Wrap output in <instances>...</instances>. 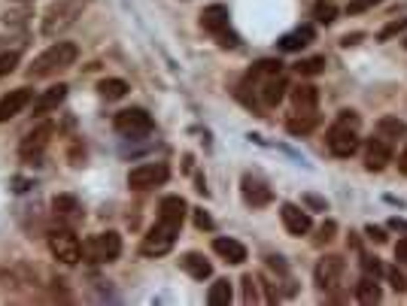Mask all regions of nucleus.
<instances>
[{"mask_svg": "<svg viewBox=\"0 0 407 306\" xmlns=\"http://www.w3.org/2000/svg\"><path fill=\"white\" fill-rule=\"evenodd\" d=\"M325 143H328V152H332L334 158H353L359 148V116L356 112L343 109L341 116L334 118V125L328 128Z\"/></svg>", "mask_w": 407, "mask_h": 306, "instance_id": "obj_1", "label": "nucleus"}, {"mask_svg": "<svg viewBox=\"0 0 407 306\" xmlns=\"http://www.w3.org/2000/svg\"><path fill=\"white\" fill-rule=\"evenodd\" d=\"M76 58H80V49L73 43H55L43 55L34 58V64L28 67V76L31 79H49V76H58L64 70H71L76 64Z\"/></svg>", "mask_w": 407, "mask_h": 306, "instance_id": "obj_2", "label": "nucleus"}, {"mask_svg": "<svg viewBox=\"0 0 407 306\" xmlns=\"http://www.w3.org/2000/svg\"><path fill=\"white\" fill-rule=\"evenodd\" d=\"M85 6H89V0H55V3L43 13V24H40L43 37H58L61 31H67L82 15Z\"/></svg>", "mask_w": 407, "mask_h": 306, "instance_id": "obj_3", "label": "nucleus"}, {"mask_svg": "<svg viewBox=\"0 0 407 306\" xmlns=\"http://www.w3.org/2000/svg\"><path fill=\"white\" fill-rule=\"evenodd\" d=\"M177 234H179V224H170V222H155L149 231H146V237L140 243V252L149 258H161L168 255V252L173 249V243H177Z\"/></svg>", "mask_w": 407, "mask_h": 306, "instance_id": "obj_4", "label": "nucleus"}, {"mask_svg": "<svg viewBox=\"0 0 407 306\" xmlns=\"http://www.w3.org/2000/svg\"><path fill=\"white\" fill-rule=\"evenodd\" d=\"M122 255V237L116 231H107V234H98L91 237L89 243H82V258L94 261V264H110Z\"/></svg>", "mask_w": 407, "mask_h": 306, "instance_id": "obj_5", "label": "nucleus"}, {"mask_svg": "<svg viewBox=\"0 0 407 306\" xmlns=\"http://www.w3.org/2000/svg\"><path fill=\"white\" fill-rule=\"evenodd\" d=\"M49 252L55 261H61V264L73 267L82 261V243L76 240L73 231H55L49 234Z\"/></svg>", "mask_w": 407, "mask_h": 306, "instance_id": "obj_6", "label": "nucleus"}, {"mask_svg": "<svg viewBox=\"0 0 407 306\" xmlns=\"http://www.w3.org/2000/svg\"><path fill=\"white\" fill-rule=\"evenodd\" d=\"M112 128L119 130L122 137H146L152 134V116L146 109H122L116 118H112Z\"/></svg>", "mask_w": 407, "mask_h": 306, "instance_id": "obj_7", "label": "nucleus"}, {"mask_svg": "<svg viewBox=\"0 0 407 306\" xmlns=\"http://www.w3.org/2000/svg\"><path fill=\"white\" fill-rule=\"evenodd\" d=\"M170 176L168 164H137V167L128 173V185L134 191H146V188H155V185H164Z\"/></svg>", "mask_w": 407, "mask_h": 306, "instance_id": "obj_8", "label": "nucleus"}, {"mask_svg": "<svg viewBox=\"0 0 407 306\" xmlns=\"http://www.w3.org/2000/svg\"><path fill=\"white\" fill-rule=\"evenodd\" d=\"M343 273H346L343 258L341 255H325V258H319V264L313 270V279L323 291H334V288L343 282Z\"/></svg>", "mask_w": 407, "mask_h": 306, "instance_id": "obj_9", "label": "nucleus"}, {"mask_svg": "<svg viewBox=\"0 0 407 306\" xmlns=\"http://www.w3.org/2000/svg\"><path fill=\"white\" fill-rule=\"evenodd\" d=\"M52 134H55V125H52V121H40V125L22 139L19 155H22V158H37V155H43V148L49 146Z\"/></svg>", "mask_w": 407, "mask_h": 306, "instance_id": "obj_10", "label": "nucleus"}, {"mask_svg": "<svg viewBox=\"0 0 407 306\" xmlns=\"http://www.w3.org/2000/svg\"><path fill=\"white\" fill-rule=\"evenodd\" d=\"M280 218H283V227L292 234V237H304V234L313 227V218H310L307 209H301L295 204H283L280 206Z\"/></svg>", "mask_w": 407, "mask_h": 306, "instance_id": "obj_11", "label": "nucleus"}, {"mask_svg": "<svg viewBox=\"0 0 407 306\" xmlns=\"http://www.w3.org/2000/svg\"><path fill=\"white\" fill-rule=\"evenodd\" d=\"M31 100H34V91L28 89V85H24V89L10 91L3 100H0V125H3V121H10V118H15L24 107H31Z\"/></svg>", "mask_w": 407, "mask_h": 306, "instance_id": "obj_12", "label": "nucleus"}, {"mask_svg": "<svg viewBox=\"0 0 407 306\" xmlns=\"http://www.w3.org/2000/svg\"><path fill=\"white\" fill-rule=\"evenodd\" d=\"M240 185H244V200H246L249 206H256V209L258 206H267L274 200V191L267 188V182H262L258 176H249V173H246Z\"/></svg>", "mask_w": 407, "mask_h": 306, "instance_id": "obj_13", "label": "nucleus"}, {"mask_svg": "<svg viewBox=\"0 0 407 306\" xmlns=\"http://www.w3.org/2000/svg\"><path fill=\"white\" fill-rule=\"evenodd\" d=\"M389 161H392V146L383 143L380 137L368 139V146H365V167H368V170H374V173H380Z\"/></svg>", "mask_w": 407, "mask_h": 306, "instance_id": "obj_14", "label": "nucleus"}, {"mask_svg": "<svg viewBox=\"0 0 407 306\" xmlns=\"http://www.w3.org/2000/svg\"><path fill=\"white\" fill-rule=\"evenodd\" d=\"M316 103H319V91L313 85H295L292 89V109H295V116H310V112H316Z\"/></svg>", "mask_w": 407, "mask_h": 306, "instance_id": "obj_15", "label": "nucleus"}, {"mask_svg": "<svg viewBox=\"0 0 407 306\" xmlns=\"http://www.w3.org/2000/svg\"><path fill=\"white\" fill-rule=\"evenodd\" d=\"M201 28L216 33V37H222V33L228 31V6H222V3L207 6V10L201 13Z\"/></svg>", "mask_w": 407, "mask_h": 306, "instance_id": "obj_16", "label": "nucleus"}, {"mask_svg": "<svg viewBox=\"0 0 407 306\" xmlns=\"http://www.w3.org/2000/svg\"><path fill=\"white\" fill-rule=\"evenodd\" d=\"M64 98H67V85H61V82L52 85V89H46L37 100H34V116H49L52 109L61 107Z\"/></svg>", "mask_w": 407, "mask_h": 306, "instance_id": "obj_17", "label": "nucleus"}, {"mask_svg": "<svg viewBox=\"0 0 407 306\" xmlns=\"http://www.w3.org/2000/svg\"><path fill=\"white\" fill-rule=\"evenodd\" d=\"M213 252L219 258L228 261V264H244L246 261V246L244 243H237V240H231V237H216L213 240Z\"/></svg>", "mask_w": 407, "mask_h": 306, "instance_id": "obj_18", "label": "nucleus"}, {"mask_svg": "<svg viewBox=\"0 0 407 306\" xmlns=\"http://www.w3.org/2000/svg\"><path fill=\"white\" fill-rule=\"evenodd\" d=\"M188 213V206H186V200L179 197V194H168L158 204V218L161 222H170V224H183V218Z\"/></svg>", "mask_w": 407, "mask_h": 306, "instance_id": "obj_19", "label": "nucleus"}, {"mask_svg": "<svg viewBox=\"0 0 407 306\" xmlns=\"http://www.w3.org/2000/svg\"><path fill=\"white\" fill-rule=\"evenodd\" d=\"M377 137L383 139V143H389V146H395L398 139H404L407 137V125L398 116H383L377 121Z\"/></svg>", "mask_w": 407, "mask_h": 306, "instance_id": "obj_20", "label": "nucleus"}, {"mask_svg": "<svg viewBox=\"0 0 407 306\" xmlns=\"http://www.w3.org/2000/svg\"><path fill=\"white\" fill-rule=\"evenodd\" d=\"M52 213H55L58 222H76L80 218V200H76L73 194H58L55 200H52Z\"/></svg>", "mask_w": 407, "mask_h": 306, "instance_id": "obj_21", "label": "nucleus"}, {"mask_svg": "<svg viewBox=\"0 0 407 306\" xmlns=\"http://www.w3.org/2000/svg\"><path fill=\"white\" fill-rule=\"evenodd\" d=\"M179 264H183V270L192 279H210L213 276V267H210V261H207L201 252H188V255H183V261H179Z\"/></svg>", "mask_w": 407, "mask_h": 306, "instance_id": "obj_22", "label": "nucleus"}, {"mask_svg": "<svg viewBox=\"0 0 407 306\" xmlns=\"http://www.w3.org/2000/svg\"><path fill=\"white\" fill-rule=\"evenodd\" d=\"M313 28H310V24H304V28H295L292 33H286V37L280 40V49L283 52H298V49H304V46H310V43H313Z\"/></svg>", "mask_w": 407, "mask_h": 306, "instance_id": "obj_23", "label": "nucleus"}, {"mask_svg": "<svg viewBox=\"0 0 407 306\" xmlns=\"http://www.w3.org/2000/svg\"><path fill=\"white\" fill-rule=\"evenodd\" d=\"M283 91H286V79L280 73L276 76H267V79L262 82V100L265 107H276V103L283 100Z\"/></svg>", "mask_w": 407, "mask_h": 306, "instance_id": "obj_24", "label": "nucleus"}, {"mask_svg": "<svg viewBox=\"0 0 407 306\" xmlns=\"http://www.w3.org/2000/svg\"><path fill=\"white\" fill-rule=\"evenodd\" d=\"M356 297H359V303H380V285H377V276L371 279V276H362L359 279V285H356Z\"/></svg>", "mask_w": 407, "mask_h": 306, "instance_id": "obj_25", "label": "nucleus"}, {"mask_svg": "<svg viewBox=\"0 0 407 306\" xmlns=\"http://www.w3.org/2000/svg\"><path fill=\"white\" fill-rule=\"evenodd\" d=\"M231 297H235V291H231L228 279H216V282L210 285V291H207V300H210L213 306H228Z\"/></svg>", "mask_w": 407, "mask_h": 306, "instance_id": "obj_26", "label": "nucleus"}, {"mask_svg": "<svg viewBox=\"0 0 407 306\" xmlns=\"http://www.w3.org/2000/svg\"><path fill=\"white\" fill-rule=\"evenodd\" d=\"M98 91H101V98H103V100H122L131 89H128V82H125V79H103V82L98 85Z\"/></svg>", "mask_w": 407, "mask_h": 306, "instance_id": "obj_27", "label": "nucleus"}, {"mask_svg": "<svg viewBox=\"0 0 407 306\" xmlns=\"http://www.w3.org/2000/svg\"><path fill=\"white\" fill-rule=\"evenodd\" d=\"M280 61H274V58H262V61H256L253 70H249V82H256V79H267V76H276L280 73Z\"/></svg>", "mask_w": 407, "mask_h": 306, "instance_id": "obj_28", "label": "nucleus"}, {"mask_svg": "<svg viewBox=\"0 0 407 306\" xmlns=\"http://www.w3.org/2000/svg\"><path fill=\"white\" fill-rule=\"evenodd\" d=\"M295 70L301 76H316V73H323L325 70V58L323 55H316V58H304V61H298Z\"/></svg>", "mask_w": 407, "mask_h": 306, "instance_id": "obj_29", "label": "nucleus"}, {"mask_svg": "<svg viewBox=\"0 0 407 306\" xmlns=\"http://www.w3.org/2000/svg\"><path fill=\"white\" fill-rule=\"evenodd\" d=\"M286 128H289V134H310V130L316 128V116L313 112H310V116H301V118L295 116V118H289Z\"/></svg>", "mask_w": 407, "mask_h": 306, "instance_id": "obj_30", "label": "nucleus"}, {"mask_svg": "<svg viewBox=\"0 0 407 306\" xmlns=\"http://www.w3.org/2000/svg\"><path fill=\"white\" fill-rule=\"evenodd\" d=\"M19 61H22L19 52H3V55H0V79H3V76H10L13 70L19 67Z\"/></svg>", "mask_w": 407, "mask_h": 306, "instance_id": "obj_31", "label": "nucleus"}, {"mask_svg": "<svg viewBox=\"0 0 407 306\" xmlns=\"http://www.w3.org/2000/svg\"><path fill=\"white\" fill-rule=\"evenodd\" d=\"M334 15H337V10H334L332 0H319V3H316V19L323 22V24H332Z\"/></svg>", "mask_w": 407, "mask_h": 306, "instance_id": "obj_32", "label": "nucleus"}, {"mask_svg": "<svg viewBox=\"0 0 407 306\" xmlns=\"http://www.w3.org/2000/svg\"><path fill=\"white\" fill-rule=\"evenodd\" d=\"M377 3H383V0H350V6H346V10H350L353 15H359V13H365V10H374Z\"/></svg>", "mask_w": 407, "mask_h": 306, "instance_id": "obj_33", "label": "nucleus"}, {"mask_svg": "<svg viewBox=\"0 0 407 306\" xmlns=\"http://www.w3.org/2000/svg\"><path fill=\"white\" fill-rule=\"evenodd\" d=\"M386 276H389V282H392L395 291H404V288H407V279H404V273H398V267H389Z\"/></svg>", "mask_w": 407, "mask_h": 306, "instance_id": "obj_34", "label": "nucleus"}, {"mask_svg": "<svg viewBox=\"0 0 407 306\" xmlns=\"http://www.w3.org/2000/svg\"><path fill=\"white\" fill-rule=\"evenodd\" d=\"M244 300H246V303L258 300V294H256V279H253V276H244Z\"/></svg>", "mask_w": 407, "mask_h": 306, "instance_id": "obj_35", "label": "nucleus"}, {"mask_svg": "<svg viewBox=\"0 0 407 306\" xmlns=\"http://www.w3.org/2000/svg\"><path fill=\"white\" fill-rule=\"evenodd\" d=\"M192 213H195V224L201 227V231H213V218L207 215L204 209H192Z\"/></svg>", "mask_w": 407, "mask_h": 306, "instance_id": "obj_36", "label": "nucleus"}, {"mask_svg": "<svg viewBox=\"0 0 407 306\" xmlns=\"http://www.w3.org/2000/svg\"><path fill=\"white\" fill-rule=\"evenodd\" d=\"M407 28V19H401V22H392L389 28H383V33H380V40H389V37H395V33H401Z\"/></svg>", "mask_w": 407, "mask_h": 306, "instance_id": "obj_37", "label": "nucleus"}, {"mask_svg": "<svg viewBox=\"0 0 407 306\" xmlns=\"http://www.w3.org/2000/svg\"><path fill=\"white\" fill-rule=\"evenodd\" d=\"M334 231H337V224L334 222H325L323 227H319V240L316 243H328V240L334 237Z\"/></svg>", "mask_w": 407, "mask_h": 306, "instance_id": "obj_38", "label": "nucleus"}, {"mask_svg": "<svg viewBox=\"0 0 407 306\" xmlns=\"http://www.w3.org/2000/svg\"><path fill=\"white\" fill-rule=\"evenodd\" d=\"M368 237L374 240V243H386L389 237H386V231L383 227H374V224H368Z\"/></svg>", "mask_w": 407, "mask_h": 306, "instance_id": "obj_39", "label": "nucleus"}, {"mask_svg": "<svg viewBox=\"0 0 407 306\" xmlns=\"http://www.w3.org/2000/svg\"><path fill=\"white\" fill-rule=\"evenodd\" d=\"M395 261L407 264V237H404V240H398V246H395Z\"/></svg>", "mask_w": 407, "mask_h": 306, "instance_id": "obj_40", "label": "nucleus"}, {"mask_svg": "<svg viewBox=\"0 0 407 306\" xmlns=\"http://www.w3.org/2000/svg\"><path fill=\"white\" fill-rule=\"evenodd\" d=\"M365 273H374V276L383 273V267H380L377 258H365Z\"/></svg>", "mask_w": 407, "mask_h": 306, "instance_id": "obj_41", "label": "nucleus"}, {"mask_svg": "<svg viewBox=\"0 0 407 306\" xmlns=\"http://www.w3.org/2000/svg\"><path fill=\"white\" fill-rule=\"evenodd\" d=\"M304 200H307V204L313 206V209H325V200H323V197H313V194H307Z\"/></svg>", "mask_w": 407, "mask_h": 306, "instance_id": "obj_42", "label": "nucleus"}, {"mask_svg": "<svg viewBox=\"0 0 407 306\" xmlns=\"http://www.w3.org/2000/svg\"><path fill=\"white\" fill-rule=\"evenodd\" d=\"M401 173H407V148H404V155H401Z\"/></svg>", "mask_w": 407, "mask_h": 306, "instance_id": "obj_43", "label": "nucleus"}, {"mask_svg": "<svg viewBox=\"0 0 407 306\" xmlns=\"http://www.w3.org/2000/svg\"><path fill=\"white\" fill-rule=\"evenodd\" d=\"M404 46H407V40H404Z\"/></svg>", "mask_w": 407, "mask_h": 306, "instance_id": "obj_44", "label": "nucleus"}]
</instances>
